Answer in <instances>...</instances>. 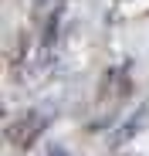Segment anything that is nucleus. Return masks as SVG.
Listing matches in <instances>:
<instances>
[{"mask_svg": "<svg viewBox=\"0 0 149 156\" xmlns=\"http://www.w3.org/2000/svg\"><path fill=\"white\" fill-rule=\"evenodd\" d=\"M146 126H149V102H146V105H139V109H136L126 122L119 126V133L112 136V146H126L129 139H136V136L142 133Z\"/></svg>", "mask_w": 149, "mask_h": 156, "instance_id": "f257e3e1", "label": "nucleus"}, {"mask_svg": "<svg viewBox=\"0 0 149 156\" xmlns=\"http://www.w3.org/2000/svg\"><path fill=\"white\" fill-rule=\"evenodd\" d=\"M41 129H44V119H41V115H27L24 122H14V126H10V139H14L17 146H24V149H27V146L37 139V133H41Z\"/></svg>", "mask_w": 149, "mask_h": 156, "instance_id": "f03ea898", "label": "nucleus"}, {"mask_svg": "<svg viewBox=\"0 0 149 156\" xmlns=\"http://www.w3.org/2000/svg\"><path fill=\"white\" fill-rule=\"evenodd\" d=\"M47 156H71L68 149H61V146H51V149H47Z\"/></svg>", "mask_w": 149, "mask_h": 156, "instance_id": "7ed1b4c3", "label": "nucleus"}]
</instances>
